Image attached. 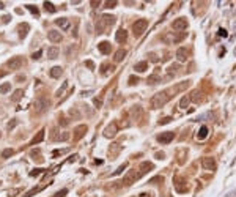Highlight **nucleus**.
Masks as SVG:
<instances>
[{"label": "nucleus", "mask_w": 236, "mask_h": 197, "mask_svg": "<svg viewBox=\"0 0 236 197\" xmlns=\"http://www.w3.org/2000/svg\"><path fill=\"white\" fill-rule=\"evenodd\" d=\"M187 87H189V80H186V82L176 84V85L172 87V88H167V90L159 92V93H156L151 99H150V107H151V109H161V107L165 106L178 92H183L184 88H187Z\"/></svg>", "instance_id": "f257e3e1"}, {"label": "nucleus", "mask_w": 236, "mask_h": 197, "mask_svg": "<svg viewBox=\"0 0 236 197\" xmlns=\"http://www.w3.org/2000/svg\"><path fill=\"white\" fill-rule=\"evenodd\" d=\"M115 24V16H110V14H104V16L98 21L96 24V32L98 33H106V30Z\"/></svg>", "instance_id": "f03ea898"}, {"label": "nucleus", "mask_w": 236, "mask_h": 197, "mask_svg": "<svg viewBox=\"0 0 236 197\" xmlns=\"http://www.w3.org/2000/svg\"><path fill=\"white\" fill-rule=\"evenodd\" d=\"M146 27H148V21H146V19H139V21H135L134 25H132L134 35L135 36H140V35L146 30Z\"/></svg>", "instance_id": "7ed1b4c3"}, {"label": "nucleus", "mask_w": 236, "mask_h": 197, "mask_svg": "<svg viewBox=\"0 0 236 197\" xmlns=\"http://www.w3.org/2000/svg\"><path fill=\"white\" fill-rule=\"evenodd\" d=\"M33 107H35V112H36V114H44V112L49 109V101L46 98H38L36 101H35Z\"/></svg>", "instance_id": "20e7f679"}, {"label": "nucleus", "mask_w": 236, "mask_h": 197, "mask_svg": "<svg viewBox=\"0 0 236 197\" xmlns=\"http://www.w3.org/2000/svg\"><path fill=\"white\" fill-rule=\"evenodd\" d=\"M140 175H142V173H139L135 170H129L125 175V178H123V184H125V186H131L132 183H135V180L140 178Z\"/></svg>", "instance_id": "39448f33"}, {"label": "nucleus", "mask_w": 236, "mask_h": 197, "mask_svg": "<svg viewBox=\"0 0 236 197\" xmlns=\"http://www.w3.org/2000/svg\"><path fill=\"white\" fill-rule=\"evenodd\" d=\"M22 65H24V60H22V57L16 55V57H11V59L8 60L6 66L14 71V69H21V68H22Z\"/></svg>", "instance_id": "423d86ee"}, {"label": "nucleus", "mask_w": 236, "mask_h": 197, "mask_svg": "<svg viewBox=\"0 0 236 197\" xmlns=\"http://www.w3.org/2000/svg\"><path fill=\"white\" fill-rule=\"evenodd\" d=\"M173 137H175V133H172V131L161 133L159 136H157V142H161V144H170V142L173 140Z\"/></svg>", "instance_id": "0eeeda50"}, {"label": "nucleus", "mask_w": 236, "mask_h": 197, "mask_svg": "<svg viewBox=\"0 0 236 197\" xmlns=\"http://www.w3.org/2000/svg\"><path fill=\"white\" fill-rule=\"evenodd\" d=\"M202 166L206 170H216V161L214 158H210V156H205L202 159Z\"/></svg>", "instance_id": "6e6552de"}, {"label": "nucleus", "mask_w": 236, "mask_h": 197, "mask_svg": "<svg viewBox=\"0 0 236 197\" xmlns=\"http://www.w3.org/2000/svg\"><path fill=\"white\" fill-rule=\"evenodd\" d=\"M189 59V51L186 48H180L176 51V60L180 61V63H183V61H186Z\"/></svg>", "instance_id": "1a4fd4ad"}, {"label": "nucleus", "mask_w": 236, "mask_h": 197, "mask_svg": "<svg viewBox=\"0 0 236 197\" xmlns=\"http://www.w3.org/2000/svg\"><path fill=\"white\" fill-rule=\"evenodd\" d=\"M117 131H118V126H117V123H110L109 126H107L106 129H104V136L106 137H115V134H117Z\"/></svg>", "instance_id": "9d476101"}, {"label": "nucleus", "mask_w": 236, "mask_h": 197, "mask_svg": "<svg viewBox=\"0 0 236 197\" xmlns=\"http://www.w3.org/2000/svg\"><path fill=\"white\" fill-rule=\"evenodd\" d=\"M172 27L175 30H186V27H187V21H186L184 17H178L176 21H173Z\"/></svg>", "instance_id": "9b49d317"}, {"label": "nucleus", "mask_w": 236, "mask_h": 197, "mask_svg": "<svg viewBox=\"0 0 236 197\" xmlns=\"http://www.w3.org/2000/svg\"><path fill=\"white\" fill-rule=\"evenodd\" d=\"M85 133H87V125H79L74 129V140H80L85 136Z\"/></svg>", "instance_id": "f8f14e48"}, {"label": "nucleus", "mask_w": 236, "mask_h": 197, "mask_svg": "<svg viewBox=\"0 0 236 197\" xmlns=\"http://www.w3.org/2000/svg\"><path fill=\"white\" fill-rule=\"evenodd\" d=\"M47 38H49V41H52V43H60V41L63 40V36H61L60 32H57V30H49Z\"/></svg>", "instance_id": "ddd939ff"}, {"label": "nucleus", "mask_w": 236, "mask_h": 197, "mask_svg": "<svg viewBox=\"0 0 236 197\" xmlns=\"http://www.w3.org/2000/svg\"><path fill=\"white\" fill-rule=\"evenodd\" d=\"M55 24L58 25L61 30H68L69 27H71V22H69V19H68V17H60V19H57Z\"/></svg>", "instance_id": "4468645a"}, {"label": "nucleus", "mask_w": 236, "mask_h": 197, "mask_svg": "<svg viewBox=\"0 0 236 197\" xmlns=\"http://www.w3.org/2000/svg\"><path fill=\"white\" fill-rule=\"evenodd\" d=\"M98 49H99V52H102V54H110L112 44L109 43V41H101V43L98 44Z\"/></svg>", "instance_id": "2eb2a0df"}, {"label": "nucleus", "mask_w": 236, "mask_h": 197, "mask_svg": "<svg viewBox=\"0 0 236 197\" xmlns=\"http://www.w3.org/2000/svg\"><path fill=\"white\" fill-rule=\"evenodd\" d=\"M115 40H117L118 43H125V41L127 40V32L125 29H120L117 32V35H115Z\"/></svg>", "instance_id": "dca6fc26"}, {"label": "nucleus", "mask_w": 236, "mask_h": 197, "mask_svg": "<svg viewBox=\"0 0 236 197\" xmlns=\"http://www.w3.org/2000/svg\"><path fill=\"white\" fill-rule=\"evenodd\" d=\"M29 29H30V25L27 24V22H24V24H21L17 27V30H19V36L24 40V38L27 36V33H29Z\"/></svg>", "instance_id": "f3484780"}, {"label": "nucleus", "mask_w": 236, "mask_h": 197, "mask_svg": "<svg viewBox=\"0 0 236 197\" xmlns=\"http://www.w3.org/2000/svg\"><path fill=\"white\" fill-rule=\"evenodd\" d=\"M44 133H46V131L41 129L40 133H38L36 136L33 137V140H32V144H30V145H38V144H41V142L44 140Z\"/></svg>", "instance_id": "a211bd4d"}, {"label": "nucleus", "mask_w": 236, "mask_h": 197, "mask_svg": "<svg viewBox=\"0 0 236 197\" xmlns=\"http://www.w3.org/2000/svg\"><path fill=\"white\" fill-rule=\"evenodd\" d=\"M153 169H154V166L151 163H148V161H145V163L140 164V173H142V175L146 173V172H150V170H153Z\"/></svg>", "instance_id": "6ab92c4d"}, {"label": "nucleus", "mask_w": 236, "mask_h": 197, "mask_svg": "<svg viewBox=\"0 0 236 197\" xmlns=\"http://www.w3.org/2000/svg\"><path fill=\"white\" fill-rule=\"evenodd\" d=\"M58 54H60V51H58V48H55V46H52V48L47 49V57H49V59H52V60L57 59Z\"/></svg>", "instance_id": "aec40b11"}, {"label": "nucleus", "mask_w": 236, "mask_h": 197, "mask_svg": "<svg viewBox=\"0 0 236 197\" xmlns=\"http://www.w3.org/2000/svg\"><path fill=\"white\" fill-rule=\"evenodd\" d=\"M134 69L139 71V73H145L146 69H148V61H139V63L134 66Z\"/></svg>", "instance_id": "412c9836"}, {"label": "nucleus", "mask_w": 236, "mask_h": 197, "mask_svg": "<svg viewBox=\"0 0 236 197\" xmlns=\"http://www.w3.org/2000/svg\"><path fill=\"white\" fill-rule=\"evenodd\" d=\"M125 57H126V51H125V49H118V51L115 52V55H113V60L118 63V61H123Z\"/></svg>", "instance_id": "4be33fe9"}, {"label": "nucleus", "mask_w": 236, "mask_h": 197, "mask_svg": "<svg viewBox=\"0 0 236 197\" xmlns=\"http://www.w3.org/2000/svg\"><path fill=\"white\" fill-rule=\"evenodd\" d=\"M22 95H24V92H22V90H14V93L11 95V101H13V103H17L19 99L22 98Z\"/></svg>", "instance_id": "5701e85b"}, {"label": "nucleus", "mask_w": 236, "mask_h": 197, "mask_svg": "<svg viewBox=\"0 0 236 197\" xmlns=\"http://www.w3.org/2000/svg\"><path fill=\"white\" fill-rule=\"evenodd\" d=\"M206 136H208V128L206 126H202L200 131H198V134H197V139H198V140H203Z\"/></svg>", "instance_id": "b1692460"}, {"label": "nucleus", "mask_w": 236, "mask_h": 197, "mask_svg": "<svg viewBox=\"0 0 236 197\" xmlns=\"http://www.w3.org/2000/svg\"><path fill=\"white\" fill-rule=\"evenodd\" d=\"M101 68H102V71H101V74H102V76H106L109 71H110V73H113V71H115V66H113V65H107V63H106V65H102Z\"/></svg>", "instance_id": "393cba45"}, {"label": "nucleus", "mask_w": 236, "mask_h": 197, "mask_svg": "<svg viewBox=\"0 0 236 197\" xmlns=\"http://www.w3.org/2000/svg\"><path fill=\"white\" fill-rule=\"evenodd\" d=\"M61 74H63V69H61L60 66H54V68L51 69V76H52V77H60Z\"/></svg>", "instance_id": "a878e982"}, {"label": "nucleus", "mask_w": 236, "mask_h": 197, "mask_svg": "<svg viewBox=\"0 0 236 197\" xmlns=\"http://www.w3.org/2000/svg\"><path fill=\"white\" fill-rule=\"evenodd\" d=\"M146 82H148V84H157V82H161V79H159V74H157V71L154 73V74H151V76H150Z\"/></svg>", "instance_id": "bb28decb"}, {"label": "nucleus", "mask_w": 236, "mask_h": 197, "mask_svg": "<svg viewBox=\"0 0 236 197\" xmlns=\"http://www.w3.org/2000/svg\"><path fill=\"white\" fill-rule=\"evenodd\" d=\"M120 152V145L118 144H113V145H110V150H109V153H110V156H117Z\"/></svg>", "instance_id": "cd10ccee"}, {"label": "nucleus", "mask_w": 236, "mask_h": 197, "mask_svg": "<svg viewBox=\"0 0 236 197\" xmlns=\"http://www.w3.org/2000/svg\"><path fill=\"white\" fill-rule=\"evenodd\" d=\"M10 88H11V85H10V82H3L2 85H0V93L2 95H5V93H8L10 92Z\"/></svg>", "instance_id": "c85d7f7f"}, {"label": "nucleus", "mask_w": 236, "mask_h": 197, "mask_svg": "<svg viewBox=\"0 0 236 197\" xmlns=\"http://www.w3.org/2000/svg\"><path fill=\"white\" fill-rule=\"evenodd\" d=\"M13 154H14V150H11V148H5V150L2 152V158H5V159H6V158L13 156Z\"/></svg>", "instance_id": "c756f323"}, {"label": "nucleus", "mask_w": 236, "mask_h": 197, "mask_svg": "<svg viewBox=\"0 0 236 197\" xmlns=\"http://www.w3.org/2000/svg\"><path fill=\"white\" fill-rule=\"evenodd\" d=\"M187 104H189V96H183V98H181V101H180V107H181V109H186V107H187Z\"/></svg>", "instance_id": "7c9ffc66"}, {"label": "nucleus", "mask_w": 236, "mask_h": 197, "mask_svg": "<svg viewBox=\"0 0 236 197\" xmlns=\"http://www.w3.org/2000/svg\"><path fill=\"white\" fill-rule=\"evenodd\" d=\"M44 8H46V11H49V13H55V6H54L51 2H44Z\"/></svg>", "instance_id": "2f4dec72"}, {"label": "nucleus", "mask_w": 236, "mask_h": 197, "mask_svg": "<svg viewBox=\"0 0 236 197\" xmlns=\"http://www.w3.org/2000/svg\"><path fill=\"white\" fill-rule=\"evenodd\" d=\"M176 71H178V65H170V68H168V77L175 76Z\"/></svg>", "instance_id": "473e14b6"}, {"label": "nucleus", "mask_w": 236, "mask_h": 197, "mask_svg": "<svg viewBox=\"0 0 236 197\" xmlns=\"http://www.w3.org/2000/svg\"><path fill=\"white\" fill-rule=\"evenodd\" d=\"M55 139H57V140L65 142V140H68V139H69V133H61V134H58V136H57Z\"/></svg>", "instance_id": "72a5a7b5"}, {"label": "nucleus", "mask_w": 236, "mask_h": 197, "mask_svg": "<svg viewBox=\"0 0 236 197\" xmlns=\"http://www.w3.org/2000/svg\"><path fill=\"white\" fill-rule=\"evenodd\" d=\"M30 158H32L33 161H35V159H36V161H41V158H40V150H33V152L30 153Z\"/></svg>", "instance_id": "f704fd0d"}, {"label": "nucleus", "mask_w": 236, "mask_h": 197, "mask_svg": "<svg viewBox=\"0 0 236 197\" xmlns=\"http://www.w3.org/2000/svg\"><path fill=\"white\" fill-rule=\"evenodd\" d=\"M66 88H68V82H63V85H61V88H58V90H57V96L60 98V96L65 93V90H66Z\"/></svg>", "instance_id": "c9c22d12"}, {"label": "nucleus", "mask_w": 236, "mask_h": 197, "mask_svg": "<svg viewBox=\"0 0 236 197\" xmlns=\"http://www.w3.org/2000/svg\"><path fill=\"white\" fill-rule=\"evenodd\" d=\"M27 10H29L32 14H35V16H38V14H40L38 8H36V6H33V5H27Z\"/></svg>", "instance_id": "e433bc0d"}, {"label": "nucleus", "mask_w": 236, "mask_h": 197, "mask_svg": "<svg viewBox=\"0 0 236 197\" xmlns=\"http://www.w3.org/2000/svg\"><path fill=\"white\" fill-rule=\"evenodd\" d=\"M126 167H127V163H125L123 166H120V167H118V169H117V170H115L113 173H112V175H113V177H115V175H120V173H121L123 170H125Z\"/></svg>", "instance_id": "4c0bfd02"}, {"label": "nucleus", "mask_w": 236, "mask_h": 197, "mask_svg": "<svg viewBox=\"0 0 236 197\" xmlns=\"http://www.w3.org/2000/svg\"><path fill=\"white\" fill-rule=\"evenodd\" d=\"M16 125H17V120H16V118H13V120H11V122H8V125H6V128H8V129L11 131V129H14V128H16Z\"/></svg>", "instance_id": "58836bf2"}, {"label": "nucleus", "mask_w": 236, "mask_h": 197, "mask_svg": "<svg viewBox=\"0 0 236 197\" xmlns=\"http://www.w3.org/2000/svg\"><path fill=\"white\" fill-rule=\"evenodd\" d=\"M38 191H40V189H36V188H33V189H30V191L29 192H25V194L24 196H22V197H32L33 194H36V192Z\"/></svg>", "instance_id": "ea45409f"}, {"label": "nucleus", "mask_w": 236, "mask_h": 197, "mask_svg": "<svg viewBox=\"0 0 236 197\" xmlns=\"http://www.w3.org/2000/svg\"><path fill=\"white\" fill-rule=\"evenodd\" d=\"M44 172V169H35V170H32L30 172V177H38L40 173H42Z\"/></svg>", "instance_id": "a19ab883"}, {"label": "nucleus", "mask_w": 236, "mask_h": 197, "mask_svg": "<svg viewBox=\"0 0 236 197\" xmlns=\"http://www.w3.org/2000/svg\"><path fill=\"white\" fill-rule=\"evenodd\" d=\"M66 194H68V189H61V191L55 192V196H54V197H65Z\"/></svg>", "instance_id": "79ce46f5"}, {"label": "nucleus", "mask_w": 236, "mask_h": 197, "mask_svg": "<svg viewBox=\"0 0 236 197\" xmlns=\"http://www.w3.org/2000/svg\"><path fill=\"white\" fill-rule=\"evenodd\" d=\"M172 120H173L172 117H164L162 120H159V125H167V123H170Z\"/></svg>", "instance_id": "37998d69"}, {"label": "nucleus", "mask_w": 236, "mask_h": 197, "mask_svg": "<svg viewBox=\"0 0 236 197\" xmlns=\"http://www.w3.org/2000/svg\"><path fill=\"white\" fill-rule=\"evenodd\" d=\"M41 55H42V51H36V52H35L33 55H32V59H33V60H40Z\"/></svg>", "instance_id": "c03bdc74"}, {"label": "nucleus", "mask_w": 236, "mask_h": 197, "mask_svg": "<svg viewBox=\"0 0 236 197\" xmlns=\"http://www.w3.org/2000/svg\"><path fill=\"white\" fill-rule=\"evenodd\" d=\"M137 82H139V77H135V76L129 77V85H134V84H137Z\"/></svg>", "instance_id": "a18cd8bd"}, {"label": "nucleus", "mask_w": 236, "mask_h": 197, "mask_svg": "<svg viewBox=\"0 0 236 197\" xmlns=\"http://www.w3.org/2000/svg\"><path fill=\"white\" fill-rule=\"evenodd\" d=\"M115 6H117V2H115V0H112V2H107L106 3V8H115Z\"/></svg>", "instance_id": "49530a36"}, {"label": "nucleus", "mask_w": 236, "mask_h": 197, "mask_svg": "<svg viewBox=\"0 0 236 197\" xmlns=\"http://www.w3.org/2000/svg\"><path fill=\"white\" fill-rule=\"evenodd\" d=\"M16 194H19V189H10L8 191V197H14Z\"/></svg>", "instance_id": "de8ad7c7"}, {"label": "nucleus", "mask_w": 236, "mask_h": 197, "mask_svg": "<svg viewBox=\"0 0 236 197\" xmlns=\"http://www.w3.org/2000/svg\"><path fill=\"white\" fill-rule=\"evenodd\" d=\"M219 36H223V38H225V36H228V33H227V30L225 29H219Z\"/></svg>", "instance_id": "09e8293b"}, {"label": "nucleus", "mask_w": 236, "mask_h": 197, "mask_svg": "<svg viewBox=\"0 0 236 197\" xmlns=\"http://www.w3.org/2000/svg\"><path fill=\"white\" fill-rule=\"evenodd\" d=\"M69 114H71V115H74L76 118H80V114H79V112H77L76 109H71V110H69Z\"/></svg>", "instance_id": "8fccbe9b"}, {"label": "nucleus", "mask_w": 236, "mask_h": 197, "mask_svg": "<svg viewBox=\"0 0 236 197\" xmlns=\"http://www.w3.org/2000/svg\"><path fill=\"white\" fill-rule=\"evenodd\" d=\"M85 65H87V66L90 68V69H95V63H93L91 60H87V61H85Z\"/></svg>", "instance_id": "3c124183"}, {"label": "nucleus", "mask_w": 236, "mask_h": 197, "mask_svg": "<svg viewBox=\"0 0 236 197\" xmlns=\"http://www.w3.org/2000/svg\"><path fill=\"white\" fill-rule=\"evenodd\" d=\"M101 104H102V99L95 98V106H96V107H101Z\"/></svg>", "instance_id": "603ef678"}, {"label": "nucleus", "mask_w": 236, "mask_h": 197, "mask_svg": "<svg viewBox=\"0 0 236 197\" xmlns=\"http://www.w3.org/2000/svg\"><path fill=\"white\" fill-rule=\"evenodd\" d=\"M156 181H161V183H162V181H164V178H162V177H156V178H153L151 181H150V183H156Z\"/></svg>", "instance_id": "864d4df0"}, {"label": "nucleus", "mask_w": 236, "mask_h": 197, "mask_svg": "<svg viewBox=\"0 0 236 197\" xmlns=\"http://www.w3.org/2000/svg\"><path fill=\"white\" fill-rule=\"evenodd\" d=\"M150 57H151V61H157V60H159V59H157V55H156V54H150Z\"/></svg>", "instance_id": "5fc2aeb1"}, {"label": "nucleus", "mask_w": 236, "mask_h": 197, "mask_svg": "<svg viewBox=\"0 0 236 197\" xmlns=\"http://www.w3.org/2000/svg\"><path fill=\"white\" fill-rule=\"evenodd\" d=\"M99 3H101L99 0H98V2H96V0H93V2H91V6H93V8H96V6H99Z\"/></svg>", "instance_id": "6e6d98bb"}, {"label": "nucleus", "mask_w": 236, "mask_h": 197, "mask_svg": "<svg viewBox=\"0 0 236 197\" xmlns=\"http://www.w3.org/2000/svg\"><path fill=\"white\" fill-rule=\"evenodd\" d=\"M164 156H165L164 153H156V158H157V159H164Z\"/></svg>", "instance_id": "4d7b16f0"}, {"label": "nucleus", "mask_w": 236, "mask_h": 197, "mask_svg": "<svg viewBox=\"0 0 236 197\" xmlns=\"http://www.w3.org/2000/svg\"><path fill=\"white\" fill-rule=\"evenodd\" d=\"M60 125L66 126V125H68V120H66V118H61V120H60Z\"/></svg>", "instance_id": "13d9d810"}, {"label": "nucleus", "mask_w": 236, "mask_h": 197, "mask_svg": "<svg viewBox=\"0 0 236 197\" xmlns=\"http://www.w3.org/2000/svg\"><path fill=\"white\" fill-rule=\"evenodd\" d=\"M2 19H3V22H5V24H6V22H8V21H10L11 17H10V16H3Z\"/></svg>", "instance_id": "bf43d9fd"}, {"label": "nucleus", "mask_w": 236, "mask_h": 197, "mask_svg": "<svg viewBox=\"0 0 236 197\" xmlns=\"http://www.w3.org/2000/svg\"><path fill=\"white\" fill-rule=\"evenodd\" d=\"M235 194H236V191H231V192H228V194H227V197H235Z\"/></svg>", "instance_id": "052dcab7"}, {"label": "nucleus", "mask_w": 236, "mask_h": 197, "mask_svg": "<svg viewBox=\"0 0 236 197\" xmlns=\"http://www.w3.org/2000/svg\"><path fill=\"white\" fill-rule=\"evenodd\" d=\"M25 79V76H17L16 77V80H19V82H21V80H24Z\"/></svg>", "instance_id": "680f3d73"}, {"label": "nucleus", "mask_w": 236, "mask_h": 197, "mask_svg": "<svg viewBox=\"0 0 236 197\" xmlns=\"http://www.w3.org/2000/svg\"><path fill=\"white\" fill-rule=\"evenodd\" d=\"M139 197H151V196H150V194H145V192H142V194L139 196Z\"/></svg>", "instance_id": "e2e57ef3"}, {"label": "nucleus", "mask_w": 236, "mask_h": 197, "mask_svg": "<svg viewBox=\"0 0 236 197\" xmlns=\"http://www.w3.org/2000/svg\"><path fill=\"white\" fill-rule=\"evenodd\" d=\"M3 8H5V3H3V2H0V10H3Z\"/></svg>", "instance_id": "0e129e2a"}, {"label": "nucleus", "mask_w": 236, "mask_h": 197, "mask_svg": "<svg viewBox=\"0 0 236 197\" xmlns=\"http://www.w3.org/2000/svg\"><path fill=\"white\" fill-rule=\"evenodd\" d=\"M2 76H5V71H0V77Z\"/></svg>", "instance_id": "69168bd1"}, {"label": "nucleus", "mask_w": 236, "mask_h": 197, "mask_svg": "<svg viewBox=\"0 0 236 197\" xmlns=\"http://www.w3.org/2000/svg\"><path fill=\"white\" fill-rule=\"evenodd\" d=\"M235 57H236V48H235Z\"/></svg>", "instance_id": "338daca9"}, {"label": "nucleus", "mask_w": 236, "mask_h": 197, "mask_svg": "<svg viewBox=\"0 0 236 197\" xmlns=\"http://www.w3.org/2000/svg\"><path fill=\"white\" fill-rule=\"evenodd\" d=\"M0 137H2V133H0Z\"/></svg>", "instance_id": "774afa93"}]
</instances>
